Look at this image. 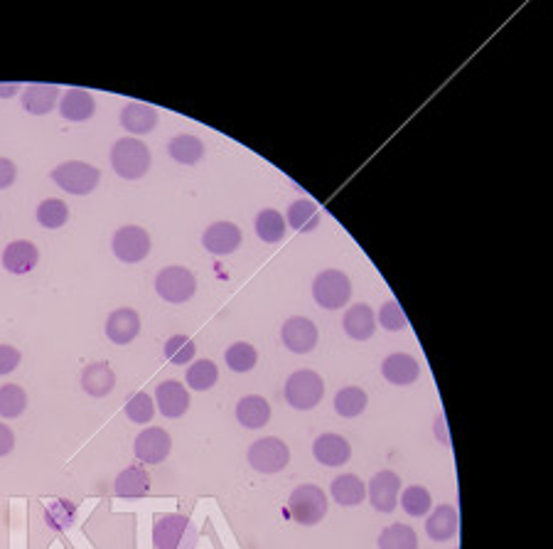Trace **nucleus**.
<instances>
[{
  "mask_svg": "<svg viewBox=\"0 0 553 549\" xmlns=\"http://www.w3.org/2000/svg\"><path fill=\"white\" fill-rule=\"evenodd\" d=\"M111 168L116 170L124 180H138L148 173L150 168V148L141 138H118L111 148Z\"/></svg>",
  "mask_w": 553,
  "mask_h": 549,
  "instance_id": "obj_1",
  "label": "nucleus"
},
{
  "mask_svg": "<svg viewBox=\"0 0 553 549\" xmlns=\"http://www.w3.org/2000/svg\"><path fill=\"white\" fill-rule=\"evenodd\" d=\"M288 510L296 523L313 527L327 515V495L322 493L320 485H313V483L297 485L296 491L290 493Z\"/></svg>",
  "mask_w": 553,
  "mask_h": 549,
  "instance_id": "obj_2",
  "label": "nucleus"
},
{
  "mask_svg": "<svg viewBox=\"0 0 553 549\" xmlns=\"http://www.w3.org/2000/svg\"><path fill=\"white\" fill-rule=\"evenodd\" d=\"M315 303L325 310L345 309L352 299V281L347 274H342L337 269H327L322 274L315 276L313 281Z\"/></svg>",
  "mask_w": 553,
  "mask_h": 549,
  "instance_id": "obj_3",
  "label": "nucleus"
},
{
  "mask_svg": "<svg viewBox=\"0 0 553 549\" xmlns=\"http://www.w3.org/2000/svg\"><path fill=\"white\" fill-rule=\"evenodd\" d=\"M322 394H325V382L315 370H297L286 382V402L297 412L317 407Z\"/></svg>",
  "mask_w": 553,
  "mask_h": 549,
  "instance_id": "obj_4",
  "label": "nucleus"
},
{
  "mask_svg": "<svg viewBox=\"0 0 553 549\" xmlns=\"http://www.w3.org/2000/svg\"><path fill=\"white\" fill-rule=\"evenodd\" d=\"M52 180L69 195H89L99 188L101 170L84 160H66L52 170Z\"/></svg>",
  "mask_w": 553,
  "mask_h": 549,
  "instance_id": "obj_5",
  "label": "nucleus"
},
{
  "mask_svg": "<svg viewBox=\"0 0 553 549\" xmlns=\"http://www.w3.org/2000/svg\"><path fill=\"white\" fill-rule=\"evenodd\" d=\"M156 291L167 303H187L197 293V279L190 269L166 267L156 276Z\"/></svg>",
  "mask_w": 553,
  "mask_h": 549,
  "instance_id": "obj_6",
  "label": "nucleus"
},
{
  "mask_svg": "<svg viewBox=\"0 0 553 549\" xmlns=\"http://www.w3.org/2000/svg\"><path fill=\"white\" fill-rule=\"evenodd\" d=\"M288 461L290 449L276 436H266V439H258L256 443L248 446V463L258 473H281L283 468L288 466Z\"/></svg>",
  "mask_w": 553,
  "mask_h": 549,
  "instance_id": "obj_7",
  "label": "nucleus"
},
{
  "mask_svg": "<svg viewBox=\"0 0 553 549\" xmlns=\"http://www.w3.org/2000/svg\"><path fill=\"white\" fill-rule=\"evenodd\" d=\"M156 549H190L192 523L187 515H163L153 527Z\"/></svg>",
  "mask_w": 553,
  "mask_h": 549,
  "instance_id": "obj_8",
  "label": "nucleus"
},
{
  "mask_svg": "<svg viewBox=\"0 0 553 549\" xmlns=\"http://www.w3.org/2000/svg\"><path fill=\"white\" fill-rule=\"evenodd\" d=\"M111 249L124 264H138L150 254V234L138 225H126L114 234Z\"/></svg>",
  "mask_w": 553,
  "mask_h": 549,
  "instance_id": "obj_9",
  "label": "nucleus"
},
{
  "mask_svg": "<svg viewBox=\"0 0 553 549\" xmlns=\"http://www.w3.org/2000/svg\"><path fill=\"white\" fill-rule=\"evenodd\" d=\"M133 451H136V456H138L143 466H157V463H163V461L170 456L173 439H170V433H167L166 429L150 426V429H146V432L136 436Z\"/></svg>",
  "mask_w": 553,
  "mask_h": 549,
  "instance_id": "obj_10",
  "label": "nucleus"
},
{
  "mask_svg": "<svg viewBox=\"0 0 553 549\" xmlns=\"http://www.w3.org/2000/svg\"><path fill=\"white\" fill-rule=\"evenodd\" d=\"M398 493H401V475L397 471H379L372 475L367 485V495L374 510L379 513H394L398 505Z\"/></svg>",
  "mask_w": 553,
  "mask_h": 549,
  "instance_id": "obj_11",
  "label": "nucleus"
},
{
  "mask_svg": "<svg viewBox=\"0 0 553 549\" xmlns=\"http://www.w3.org/2000/svg\"><path fill=\"white\" fill-rule=\"evenodd\" d=\"M281 338L283 345H286L290 352L306 355V352H313L317 341H320V333H317V325H315L310 318L293 316L283 323Z\"/></svg>",
  "mask_w": 553,
  "mask_h": 549,
  "instance_id": "obj_12",
  "label": "nucleus"
},
{
  "mask_svg": "<svg viewBox=\"0 0 553 549\" xmlns=\"http://www.w3.org/2000/svg\"><path fill=\"white\" fill-rule=\"evenodd\" d=\"M244 234L234 222H215V225L206 227V232L202 234V244L209 254L215 257H229L234 251L239 249Z\"/></svg>",
  "mask_w": 553,
  "mask_h": 549,
  "instance_id": "obj_13",
  "label": "nucleus"
},
{
  "mask_svg": "<svg viewBox=\"0 0 553 549\" xmlns=\"http://www.w3.org/2000/svg\"><path fill=\"white\" fill-rule=\"evenodd\" d=\"M157 412L167 419H180L190 409V391L177 380H166L156 390Z\"/></svg>",
  "mask_w": 553,
  "mask_h": 549,
  "instance_id": "obj_14",
  "label": "nucleus"
},
{
  "mask_svg": "<svg viewBox=\"0 0 553 549\" xmlns=\"http://www.w3.org/2000/svg\"><path fill=\"white\" fill-rule=\"evenodd\" d=\"M313 453L322 466L339 468L345 466L349 458H352V446H349L347 439L339 436V433H322V436L315 439Z\"/></svg>",
  "mask_w": 553,
  "mask_h": 549,
  "instance_id": "obj_15",
  "label": "nucleus"
},
{
  "mask_svg": "<svg viewBox=\"0 0 553 549\" xmlns=\"http://www.w3.org/2000/svg\"><path fill=\"white\" fill-rule=\"evenodd\" d=\"M37 264H40V249L35 247L33 241H10L5 251H3V267L8 269L10 274H30Z\"/></svg>",
  "mask_w": 553,
  "mask_h": 549,
  "instance_id": "obj_16",
  "label": "nucleus"
},
{
  "mask_svg": "<svg viewBox=\"0 0 553 549\" xmlns=\"http://www.w3.org/2000/svg\"><path fill=\"white\" fill-rule=\"evenodd\" d=\"M141 333V316L133 309H116L106 320L108 341L116 345H128Z\"/></svg>",
  "mask_w": 553,
  "mask_h": 549,
  "instance_id": "obj_17",
  "label": "nucleus"
},
{
  "mask_svg": "<svg viewBox=\"0 0 553 549\" xmlns=\"http://www.w3.org/2000/svg\"><path fill=\"white\" fill-rule=\"evenodd\" d=\"M381 375L387 377V382L397 384V387H408L421 377V365L406 352H394L381 362Z\"/></svg>",
  "mask_w": 553,
  "mask_h": 549,
  "instance_id": "obj_18",
  "label": "nucleus"
},
{
  "mask_svg": "<svg viewBox=\"0 0 553 549\" xmlns=\"http://www.w3.org/2000/svg\"><path fill=\"white\" fill-rule=\"evenodd\" d=\"M157 111L150 104H141V101H131L121 108V126L133 136L150 134L157 126Z\"/></svg>",
  "mask_w": 553,
  "mask_h": 549,
  "instance_id": "obj_19",
  "label": "nucleus"
},
{
  "mask_svg": "<svg viewBox=\"0 0 553 549\" xmlns=\"http://www.w3.org/2000/svg\"><path fill=\"white\" fill-rule=\"evenodd\" d=\"M82 387L86 394L91 397H108L114 387H116V372L111 370L108 362H91V365L84 367L82 372Z\"/></svg>",
  "mask_w": 553,
  "mask_h": 549,
  "instance_id": "obj_20",
  "label": "nucleus"
},
{
  "mask_svg": "<svg viewBox=\"0 0 553 549\" xmlns=\"http://www.w3.org/2000/svg\"><path fill=\"white\" fill-rule=\"evenodd\" d=\"M342 328L352 341H369L377 330V318L367 303H355L342 318Z\"/></svg>",
  "mask_w": 553,
  "mask_h": 549,
  "instance_id": "obj_21",
  "label": "nucleus"
},
{
  "mask_svg": "<svg viewBox=\"0 0 553 549\" xmlns=\"http://www.w3.org/2000/svg\"><path fill=\"white\" fill-rule=\"evenodd\" d=\"M59 89L55 84H30L23 89V108L35 117H45L57 107Z\"/></svg>",
  "mask_w": 553,
  "mask_h": 549,
  "instance_id": "obj_22",
  "label": "nucleus"
},
{
  "mask_svg": "<svg viewBox=\"0 0 553 549\" xmlns=\"http://www.w3.org/2000/svg\"><path fill=\"white\" fill-rule=\"evenodd\" d=\"M59 111H62V117L66 118V121H75V124H79V121H89L94 114H96V101H94V97H91V92H86V89H69V92L62 97V101H59Z\"/></svg>",
  "mask_w": 553,
  "mask_h": 549,
  "instance_id": "obj_23",
  "label": "nucleus"
},
{
  "mask_svg": "<svg viewBox=\"0 0 553 549\" xmlns=\"http://www.w3.org/2000/svg\"><path fill=\"white\" fill-rule=\"evenodd\" d=\"M330 493L337 505H342V508H355V505H362L364 498H367V485H364L359 475L342 473L332 481Z\"/></svg>",
  "mask_w": 553,
  "mask_h": 549,
  "instance_id": "obj_24",
  "label": "nucleus"
},
{
  "mask_svg": "<svg viewBox=\"0 0 553 549\" xmlns=\"http://www.w3.org/2000/svg\"><path fill=\"white\" fill-rule=\"evenodd\" d=\"M114 491L118 498H143L150 491V475L143 463H133L121 471L114 483Z\"/></svg>",
  "mask_w": 553,
  "mask_h": 549,
  "instance_id": "obj_25",
  "label": "nucleus"
},
{
  "mask_svg": "<svg viewBox=\"0 0 553 549\" xmlns=\"http://www.w3.org/2000/svg\"><path fill=\"white\" fill-rule=\"evenodd\" d=\"M457 524H460V517L453 505H437L433 515L426 520V533L430 540L447 542L457 534Z\"/></svg>",
  "mask_w": 553,
  "mask_h": 549,
  "instance_id": "obj_26",
  "label": "nucleus"
},
{
  "mask_svg": "<svg viewBox=\"0 0 553 549\" xmlns=\"http://www.w3.org/2000/svg\"><path fill=\"white\" fill-rule=\"evenodd\" d=\"M268 419H271V404L258 394H248L236 404V422L246 429H261L268 424Z\"/></svg>",
  "mask_w": 553,
  "mask_h": 549,
  "instance_id": "obj_27",
  "label": "nucleus"
},
{
  "mask_svg": "<svg viewBox=\"0 0 553 549\" xmlns=\"http://www.w3.org/2000/svg\"><path fill=\"white\" fill-rule=\"evenodd\" d=\"M320 219H322L320 208H317L313 200H306V198H300V200L293 202L288 208V212H286V225H290L300 234H307L313 232V229H317Z\"/></svg>",
  "mask_w": 553,
  "mask_h": 549,
  "instance_id": "obj_28",
  "label": "nucleus"
},
{
  "mask_svg": "<svg viewBox=\"0 0 553 549\" xmlns=\"http://www.w3.org/2000/svg\"><path fill=\"white\" fill-rule=\"evenodd\" d=\"M170 150V158L182 163V166H197L202 156H205V143L202 138L192 134H180L173 136V141L167 146Z\"/></svg>",
  "mask_w": 553,
  "mask_h": 549,
  "instance_id": "obj_29",
  "label": "nucleus"
},
{
  "mask_svg": "<svg viewBox=\"0 0 553 549\" xmlns=\"http://www.w3.org/2000/svg\"><path fill=\"white\" fill-rule=\"evenodd\" d=\"M254 227H256L258 239L266 241V244H276V241H281L286 237V227L288 225H286V217L278 209L268 208L264 212H258Z\"/></svg>",
  "mask_w": 553,
  "mask_h": 549,
  "instance_id": "obj_30",
  "label": "nucleus"
},
{
  "mask_svg": "<svg viewBox=\"0 0 553 549\" xmlns=\"http://www.w3.org/2000/svg\"><path fill=\"white\" fill-rule=\"evenodd\" d=\"M379 549H418V534L404 523L388 524L379 534Z\"/></svg>",
  "mask_w": 553,
  "mask_h": 549,
  "instance_id": "obj_31",
  "label": "nucleus"
},
{
  "mask_svg": "<svg viewBox=\"0 0 553 549\" xmlns=\"http://www.w3.org/2000/svg\"><path fill=\"white\" fill-rule=\"evenodd\" d=\"M367 402L369 397L362 387H342L335 397V412L345 419H355L367 409Z\"/></svg>",
  "mask_w": 553,
  "mask_h": 549,
  "instance_id": "obj_32",
  "label": "nucleus"
},
{
  "mask_svg": "<svg viewBox=\"0 0 553 549\" xmlns=\"http://www.w3.org/2000/svg\"><path fill=\"white\" fill-rule=\"evenodd\" d=\"M185 380H187V387L195 391L212 390L216 380H219V367H216L212 360H197V362H192L190 370L185 372Z\"/></svg>",
  "mask_w": 553,
  "mask_h": 549,
  "instance_id": "obj_33",
  "label": "nucleus"
},
{
  "mask_svg": "<svg viewBox=\"0 0 553 549\" xmlns=\"http://www.w3.org/2000/svg\"><path fill=\"white\" fill-rule=\"evenodd\" d=\"M224 360L234 372H251L258 362V350L251 342H234L224 352Z\"/></svg>",
  "mask_w": 553,
  "mask_h": 549,
  "instance_id": "obj_34",
  "label": "nucleus"
},
{
  "mask_svg": "<svg viewBox=\"0 0 553 549\" xmlns=\"http://www.w3.org/2000/svg\"><path fill=\"white\" fill-rule=\"evenodd\" d=\"M27 409V391L20 384H3L0 387V416L17 419Z\"/></svg>",
  "mask_w": 553,
  "mask_h": 549,
  "instance_id": "obj_35",
  "label": "nucleus"
},
{
  "mask_svg": "<svg viewBox=\"0 0 553 549\" xmlns=\"http://www.w3.org/2000/svg\"><path fill=\"white\" fill-rule=\"evenodd\" d=\"M75 520L76 505L72 500H52L47 510H45V523H47V527H52V530H57V533L69 530V527L75 524Z\"/></svg>",
  "mask_w": 553,
  "mask_h": 549,
  "instance_id": "obj_36",
  "label": "nucleus"
},
{
  "mask_svg": "<svg viewBox=\"0 0 553 549\" xmlns=\"http://www.w3.org/2000/svg\"><path fill=\"white\" fill-rule=\"evenodd\" d=\"M69 219V208H66L65 200L59 198H50V200L40 202L37 208V222L47 229H59V227L66 225Z\"/></svg>",
  "mask_w": 553,
  "mask_h": 549,
  "instance_id": "obj_37",
  "label": "nucleus"
},
{
  "mask_svg": "<svg viewBox=\"0 0 553 549\" xmlns=\"http://www.w3.org/2000/svg\"><path fill=\"white\" fill-rule=\"evenodd\" d=\"M195 355H197V342L192 341L190 335L177 333L166 342V358L173 365H190Z\"/></svg>",
  "mask_w": 553,
  "mask_h": 549,
  "instance_id": "obj_38",
  "label": "nucleus"
},
{
  "mask_svg": "<svg viewBox=\"0 0 553 549\" xmlns=\"http://www.w3.org/2000/svg\"><path fill=\"white\" fill-rule=\"evenodd\" d=\"M401 505H404L408 515L423 517L433 508V498H430V493L426 491L423 485H411V488H406L404 495H401Z\"/></svg>",
  "mask_w": 553,
  "mask_h": 549,
  "instance_id": "obj_39",
  "label": "nucleus"
},
{
  "mask_svg": "<svg viewBox=\"0 0 553 549\" xmlns=\"http://www.w3.org/2000/svg\"><path fill=\"white\" fill-rule=\"evenodd\" d=\"M124 412L133 424H148L150 419L156 416V402L146 391H138V394H133L131 400H128Z\"/></svg>",
  "mask_w": 553,
  "mask_h": 549,
  "instance_id": "obj_40",
  "label": "nucleus"
},
{
  "mask_svg": "<svg viewBox=\"0 0 553 549\" xmlns=\"http://www.w3.org/2000/svg\"><path fill=\"white\" fill-rule=\"evenodd\" d=\"M379 323L384 325L387 330H391V333L404 330L406 325H408V318H406L404 309H401V303H398V300H387V303L381 306Z\"/></svg>",
  "mask_w": 553,
  "mask_h": 549,
  "instance_id": "obj_41",
  "label": "nucleus"
},
{
  "mask_svg": "<svg viewBox=\"0 0 553 549\" xmlns=\"http://www.w3.org/2000/svg\"><path fill=\"white\" fill-rule=\"evenodd\" d=\"M20 350L13 345H0V375H10L17 365H20Z\"/></svg>",
  "mask_w": 553,
  "mask_h": 549,
  "instance_id": "obj_42",
  "label": "nucleus"
},
{
  "mask_svg": "<svg viewBox=\"0 0 553 549\" xmlns=\"http://www.w3.org/2000/svg\"><path fill=\"white\" fill-rule=\"evenodd\" d=\"M17 168L10 158H0V190H5L10 185L15 183Z\"/></svg>",
  "mask_w": 553,
  "mask_h": 549,
  "instance_id": "obj_43",
  "label": "nucleus"
},
{
  "mask_svg": "<svg viewBox=\"0 0 553 549\" xmlns=\"http://www.w3.org/2000/svg\"><path fill=\"white\" fill-rule=\"evenodd\" d=\"M15 449V433L5 424H0V456H8Z\"/></svg>",
  "mask_w": 553,
  "mask_h": 549,
  "instance_id": "obj_44",
  "label": "nucleus"
},
{
  "mask_svg": "<svg viewBox=\"0 0 553 549\" xmlns=\"http://www.w3.org/2000/svg\"><path fill=\"white\" fill-rule=\"evenodd\" d=\"M17 94V84H0V99H8V97H15Z\"/></svg>",
  "mask_w": 553,
  "mask_h": 549,
  "instance_id": "obj_45",
  "label": "nucleus"
},
{
  "mask_svg": "<svg viewBox=\"0 0 553 549\" xmlns=\"http://www.w3.org/2000/svg\"><path fill=\"white\" fill-rule=\"evenodd\" d=\"M437 439L443 443H450V439H447V433H446V416H440L437 419Z\"/></svg>",
  "mask_w": 553,
  "mask_h": 549,
  "instance_id": "obj_46",
  "label": "nucleus"
}]
</instances>
